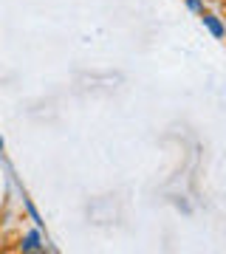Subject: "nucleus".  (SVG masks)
Masks as SVG:
<instances>
[{
  "label": "nucleus",
  "mask_w": 226,
  "mask_h": 254,
  "mask_svg": "<svg viewBox=\"0 0 226 254\" xmlns=\"http://www.w3.org/2000/svg\"><path fill=\"white\" fill-rule=\"evenodd\" d=\"M207 3H224V0H207Z\"/></svg>",
  "instance_id": "nucleus-5"
},
{
  "label": "nucleus",
  "mask_w": 226,
  "mask_h": 254,
  "mask_svg": "<svg viewBox=\"0 0 226 254\" xmlns=\"http://www.w3.org/2000/svg\"><path fill=\"white\" fill-rule=\"evenodd\" d=\"M17 252L20 254H43L45 252V243H43V235H40V229H28L23 232L17 243Z\"/></svg>",
  "instance_id": "nucleus-1"
},
{
  "label": "nucleus",
  "mask_w": 226,
  "mask_h": 254,
  "mask_svg": "<svg viewBox=\"0 0 226 254\" xmlns=\"http://www.w3.org/2000/svg\"><path fill=\"white\" fill-rule=\"evenodd\" d=\"M184 6H187L192 14H201V11L207 9V0H184Z\"/></svg>",
  "instance_id": "nucleus-4"
},
{
  "label": "nucleus",
  "mask_w": 226,
  "mask_h": 254,
  "mask_svg": "<svg viewBox=\"0 0 226 254\" xmlns=\"http://www.w3.org/2000/svg\"><path fill=\"white\" fill-rule=\"evenodd\" d=\"M0 223H3V220H0Z\"/></svg>",
  "instance_id": "nucleus-8"
},
{
  "label": "nucleus",
  "mask_w": 226,
  "mask_h": 254,
  "mask_svg": "<svg viewBox=\"0 0 226 254\" xmlns=\"http://www.w3.org/2000/svg\"><path fill=\"white\" fill-rule=\"evenodd\" d=\"M198 17H201V23H204V28H207V31L215 37V40H224V37H226V26H224V17H221V14L204 9Z\"/></svg>",
  "instance_id": "nucleus-2"
},
{
  "label": "nucleus",
  "mask_w": 226,
  "mask_h": 254,
  "mask_svg": "<svg viewBox=\"0 0 226 254\" xmlns=\"http://www.w3.org/2000/svg\"><path fill=\"white\" fill-rule=\"evenodd\" d=\"M0 150H3V136H0Z\"/></svg>",
  "instance_id": "nucleus-6"
},
{
  "label": "nucleus",
  "mask_w": 226,
  "mask_h": 254,
  "mask_svg": "<svg viewBox=\"0 0 226 254\" xmlns=\"http://www.w3.org/2000/svg\"><path fill=\"white\" fill-rule=\"evenodd\" d=\"M23 209H26V215H28V218L34 220V226H37V229H40V226L45 223V220H43V215L37 212V206H34V203H31L28 198H23Z\"/></svg>",
  "instance_id": "nucleus-3"
},
{
  "label": "nucleus",
  "mask_w": 226,
  "mask_h": 254,
  "mask_svg": "<svg viewBox=\"0 0 226 254\" xmlns=\"http://www.w3.org/2000/svg\"><path fill=\"white\" fill-rule=\"evenodd\" d=\"M0 158H3V150H0Z\"/></svg>",
  "instance_id": "nucleus-7"
}]
</instances>
